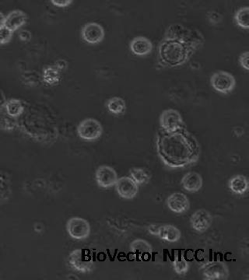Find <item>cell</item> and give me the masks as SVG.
I'll return each instance as SVG.
<instances>
[{"instance_id":"cell-17","label":"cell","mask_w":249,"mask_h":280,"mask_svg":"<svg viewBox=\"0 0 249 280\" xmlns=\"http://www.w3.org/2000/svg\"><path fill=\"white\" fill-rule=\"evenodd\" d=\"M182 187L188 192L195 193L203 187V178L196 172H189L184 175L181 181Z\"/></svg>"},{"instance_id":"cell-25","label":"cell","mask_w":249,"mask_h":280,"mask_svg":"<svg viewBox=\"0 0 249 280\" xmlns=\"http://www.w3.org/2000/svg\"><path fill=\"white\" fill-rule=\"evenodd\" d=\"M5 108L7 114L11 117H18L24 110L21 101L17 99H11L7 101L5 104Z\"/></svg>"},{"instance_id":"cell-21","label":"cell","mask_w":249,"mask_h":280,"mask_svg":"<svg viewBox=\"0 0 249 280\" xmlns=\"http://www.w3.org/2000/svg\"><path fill=\"white\" fill-rule=\"evenodd\" d=\"M106 107L112 114L120 116L126 110V102L123 98L119 97H113L106 103Z\"/></svg>"},{"instance_id":"cell-18","label":"cell","mask_w":249,"mask_h":280,"mask_svg":"<svg viewBox=\"0 0 249 280\" xmlns=\"http://www.w3.org/2000/svg\"><path fill=\"white\" fill-rule=\"evenodd\" d=\"M228 188L234 194L242 195L248 190V180L243 175H234L228 181Z\"/></svg>"},{"instance_id":"cell-23","label":"cell","mask_w":249,"mask_h":280,"mask_svg":"<svg viewBox=\"0 0 249 280\" xmlns=\"http://www.w3.org/2000/svg\"><path fill=\"white\" fill-rule=\"evenodd\" d=\"M172 266L175 273L178 275H184L189 270V263L183 255H177L172 261Z\"/></svg>"},{"instance_id":"cell-26","label":"cell","mask_w":249,"mask_h":280,"mask_svg":"<svg viewBox=\"0 0 249 280\" xmlns=\"http://www.w3.org/2000/svg\"><path fill=\"white\" fill-rule=\"evenodd\" d=\"M44 80L48 84L57 83L60 81V69L57 67L54 69L53 67H49L45 69L44 71Z\"/></svg>"},{"instance_id":"cell-4","label":"cell","mask_w":249,"mask_h":280,"mask_svg":"<svg viewBox=\"0 0 249 280\" xmlns=\"http://www.w3.org/2000/svg\"><path fill=\"white\" fill-rule=\"evenodd\" d=\"M102 125L99 121L93 118L84 119L77 127L79 138L85 141H95L99 139L103 134Z\"/></svg>"},{"instance_id":"cell-32","label":"cell","mask_w":249,"mask_h":280,"mask_svg":"<svg viewBox=\"0 0 249 280\" xmlns=\"http://www.w3.org/2000/svg\"><path fill=\"white\" fill-rule=\"evenodd\" d=\"M19 38L21 41H29L32 38V33L29 31L23 30L19 33Z\"/></svg>"},{"instance_id":"cell-28","label":"cell","mask_w":249,"mask_h":280,"mask_svg":"<svg viewBox=\"0 0 249 280\" xmlns=\"http://www.w3.org/2000/svg\"><path fill=\"white\" fill-rule=\"evenodd\" d=\"M207 18H208L209 22L213 25L219 24L223 20V17L221 16L220 13L216 11L209 12L207 14Z\"/></svg>"},{"instance_id":"cell-13","label":"cell","mask_w":249,"mask_h":280,"mask_svg":"<svg viewBox=\"0 0 249 280\" xmlns=\"http://www.w3.org/2000/svg\"><path fill=\"white\" fill-rule=\"evenodd\" d=\"M166 205L171 211L177 214H182L189 209L190 201L183 193L175 192L168 197Z\"/></svg>"},{"instance_id":"cell-12","label":"cell","mask_w":249,"mask_h":280,"mask_svg":"<svg viewBox=\"0 0 249 280\" xmlns=\"http://www.w3.org/2000/svg\"><path fill=\"white\" fill-rule=\"evenodd\" d=\"M213 217L211 213L205 209L196 210L190 218L191 227L199 233L207 231L213 223Z\"/></svg>"},{"instance_id":"cell-27","label":"cell","mask_w":249,"mask_h":280,"mask_svg":"<svg viewBox=\"0 0 249 280\" xmlns=\"http://www.w3.org/2000/svg\"><path fill=\"white\" fill-rule=\"evenodd\" d=\"M13 32L10 30L7 26H3L0 27V45H5L11 41Z\"/></svg>"},{"instance_id":"cell-24","label":"cell","mask_w":249,"mask_h":280,"mask_svg":"<svg viewBox=\"0 0 249 280\" xmlns=\"http://www.w3.org/2000/svg\"><path fill=\"white\" fill-rule=\"evenodd\" d=\"M12 192L11 182L7 175L0 174V202L7 201Z\"/></svg>"},{"instance_id":"cell-3","label":"cell","mask_w":249,"mask_h":280,"mask_svg":"<svg viewBox=\"0 0 249 280\" xmlns=\"http://www.w3.org/2000/svg\"><path fill=\"white\" fill-rule=\"evenodd\" d=\"M200 272L203 279L226 280L230 275V271L226 263L221 261H210L203 264Z\"/></svg>"},{"instance_id":"cell-8","label":"cell","mask_w":249,"mask_h":280,"mask_svg":"<svg viewBox=\"0 0 249 280\" xmlns=\"http://www.w3.org/2000/svg\"><path fill=\"white\" fill-rule=\"evenodd\" d=\"M66 231L72 238L75 240L87 239L91 234V225L84 218L73 217L66 223Z\"/></svg>"},{"instance_id":"cell-11","label":"cell","mask_w":249,"mask_h":280,"mask_svg":"<svg viewBox=\"0 0 249 280\" xmlns=\"http://www.w3.org/2000/svg\"><path fill=\"white\" fill-rule=\"evenodd\" d=\"M96 182L104 189L113 188L118 180V175L114 168L107 165L100 166L95 172Z\"/></svg>"},{"instance_id":"cell-14","label":"cell","mask_w":249,"mask_h":280,"mask_svg":"<svg viewBox=\"0 0 249 280\" xmlns=\"http://www.w3.org/2000/svg\"><path fill=\"white\" fill-rule=\"evenodd\" d=\"M154 45L147 37L137 36L129 43V50L135 56L145 57L153 51Z\"/></svg>"},{"instance_id":"cell-31","label":"cell","mask_w":249,"mask_h":280,"mask_svg":"<svg viewBox=\"0 0 249 280\" xmlns=\"http://www.w3.org/2000/svg\"><path fill=\"white\" fill-rule=\"evenodd\" d=\"M53 5L60 8L69 7L73 3V0H51Z\"/></svg>"},{"instance_id":"cell-19","label":"cell","mask_w":249,"mask_h":280,"mask_svg":"<svg viewBox=\"0 0 249 280\" xmlns=\"http://www.w3.org/2000/svg\"><path fill=\"white\" fill-rule=\"evenodd\" d=\"M158 237L167 242L175 243L181 239L182 233L178 228L172 224H162Z\"/></svg>"},{"instance_id":"cell-1","label":"cell","mask_w":249,"mask_h":280,"mask_svg":"<svg viewBox=\"0 0 249 280\" xmlns=\"http://www.w3.org/2000/svg\"><path fill=\"white\" fill-rule=\"evenodd\" d=\"M205 41L204 35L196 28L180 23L171 24L157 46V69L184 66L203 48Z\"/></svg>"},{"instance_id":"cell-7","label":"cell","mask_w":249,"mask_h":280,"mask_svg":"<svg viewBox=\"0 0 249 280\" xmlns=\"http://www.w3.org/2000/svg\"><path fill=\"white\" fill-rule=\"evenodd\" d=\"M212 88L222 94H228L234 91L236 87V79L231 73L219 70L210 77Z\"/></svg>"},{"instance_id":"cell-33","label":"cell","mask_w":249,"mask_h":280,"mask_svg":"<svg viewBox=\"0 0 249 280\" xmlns=\"http://www.w3.org/2000/svg\"><path fill=\"white\" fill-rule=\"evenodd\" d=\"M4 21H5V16L4 15V13L0 12V27L4 26Z\"/></svg>"},{"instance_id":"cell-15","label":"cell","mask_w":249,"mask_h":280,"mask_svg":"<svg viewBox=\"0 0 249 280\" xmlns=\"http://www.w3.org/2000/svg\"><path fill=\"white\" fill-rule=\"evenodd\" d=\"M29 17L22 10H13L5 17L4 26H7L12 32L18 30L26 24Z\"/></svg>"},{"instance_id":"cell-5","label":"cell","mask_w":249,"mask_h":280,"mask_svg":"<svg viewBox=\"0 0 249 280\" xmlns=\"http://www.w3.org/2000/svg\"><path fill=\"white\" fill-rule=\"evenodd\" d=\"M160 129L165 132H175L178 129L186 128L185 121L178 110L167 109L163 110L159 119Z\"/></svg>"},{"instance_id":"cell-9","label":"cell","mask_w":249,"mask_h":280,"mask_svg":"<svg viewBox=\"0 0 249 280\" xmlns=\"http://www.w3.org/2000/svg\"><path fill=\"white\" fill-rule=\"evenodd\" d=\"M82 39L89 45H98L104 41L105 32L104 27L98 23H88L81 30Z\"/></svg>"},{"instance_id":"cell-2","label":"cell","mask_w":249,"mask_h":280,"mask_svg":"<svg viewBox=\"0 0 249 280\" xmlns=\"http://www.w3.org/2000/svg\"><path fill=\"white\" fill-rule=\"evenodd\" d=\"M156 150L162 163L172 169L196 164L201 155V147L195 135L187 128L169 132L157 131Z\"/></svg>"},{"instance_id":"cell-16","label":"cell","mask_w":249,"mask_h":280,"mask_svg":"<svg viewBox=\"0 0 249 280\" xmlns=\"http://www.w3.org/2000/svg\"><path fill=\"white\" fill-rule=\"evenodd\" d=\"M131 254L136 260L142 261L150 256L153 253V247L148 241L143 239H136L131 243Z\"/></svg>"},{"instance_id":"cell-22","label":"cell","mask_w":249,"mask_h":280,"mask_svg":"<svg viewBox=\"0 0 249 280\" xmlns=\"http://www.w3.org/2000/svg\"><path fill=\"white\" fill-rule=\"evenodd\" d=\"M249 8L247 7H241L234 13V23L238 27L247 30L249 27Z\"/></svg>"},{"instance_id":"cell-29","label":"cell","mask_w":249,"mask_h":280,"mask_svg":"<svg viewBox=\"0 0 249 280\" xmlns=\"http://www.w3.org/2000/svg\"><path fill=\"white\" fill-rule=\"evenodd\" d=\"M249 52L247 51H244V52L241 53V55L239 57V64L241 66V68L245 69L246 71L249 70Z\"/></svg>"},{"instance_id":"cell-10","label":"cell","mask_w":249,"mask_h":280,"mask_svg":"<svg viewBox=\"0 0 249 280\" xmlns=\"http://www.w3.org/2000/svg\"><path fill=\"white\" fill-rule=\"evenodd\" d=\"M114 187L117 194L125 200H132L139 192V185L129 176L118 178Z\"/></svg>"},{"instance_id":"cell-6","label":"cell","mask_w":249,"mask_h":280,"mask_svg":"<svg viewBox=\"0 0 249 280\" xmlns=\"http://www.w3.org/2000/svg\"><path fill=\"white\" fill-rule=\"evenodd\" d=\"M69 264L76 272L81 273H89L94 269L92 257L87 254L82 249H76L69 256Z\"/></svg>"},{"instance_id":"cell-20","label":"cell","mask_w":249,"mask_h":280,"mask_svg":"<svg viewBox=\"0 0 249 280\" xmlns=\"http://www.w3.org/2000/svg\"><path fill=\"white\" fill-rule=\"evenodd\" d=\"M129 176L135 181L138 185H147L151 179L150 172L143 167H133L129 172Z\"/></svg>"},{"instance_id":"cell-30","label":"cell","mask_w":249,"mask_h":280,"mask_svg":"<svg viewBox=\"0 0 249 280\" xmlns=\"http://www.w3.org/2000/svg\"><path fill=\"white\" fill-rule=\"evenodd\" d=\"M162 224L152 223L150 224L148 227V231L150 234L158 237L160 232V228H161Z\"/></svg>"}]
</instances>
